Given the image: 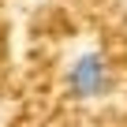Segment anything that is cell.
<instances>
[{
	"label": "cell",
	"instance_id": "6da1fadb",
	"mask_svg": "<svg viewBox=\"0 0 127 127\" xmlns=\"http://www.w3.org/2000/svg\"><path fill=\"white\" fill-rule=\"evenodd\" d=\"M112 82H116L112 79V64L97 49L79 52L67 64V71H64V86H67V94L75 101H101V97L112 94Z\"/></svg>",
	"mask_w": 127,
	"mask_h": 127
}]
</instances>
